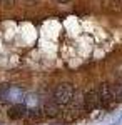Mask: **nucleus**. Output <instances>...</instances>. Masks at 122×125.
<instances>
[{
    "label": "nucleus",
    "instance_id": "obj_1",
    "mask_svg": "<svg viewBox=\"0 0 122 125\" xmlns=\"http://www.w3.org/2000/svg\"><path fill=\"white\" fill-rule=\"evenodd\" d=\"M74 98V87L70 83H60L54 92V102L57 105H67Z\"/></svg>",
    "mask_w": 122,
    "mask_h": 125
},
{
    "label": "nucleus",
    "instance_id": "obj_2",
    "mask_svg": "<svg viewBox=\"0 0 122 125\" xmlns=\"http://www.w3.org/2000/svg\"><path fill=\"white\" fill-rule=\"evenodd\" d=\"M84 107L89 110V112L97 110V108L102 107V100H100V95H99V90H97V88L85 94V97H84Z\"/></svg>",
    "mask_w": 122,
    "mask_h": 125
},
{
    "label": "nucleus",
    "instance_id": "obj_3",
    "mask_svg": "<svg viewBox=\"0 0 122 125\" xmlns=\"http://www.w3.org/2000/svg\"><path fill=\"white\" fill-rule=\"evenodd\" d=\"M25 98V92L20 88V87H9V92H7V97L5 100H9L12 104H22V100Z\"/></svg>",
    "mask_w": 122,
    "mask_h": 125
},
{
    "label": "nucleus",
    "instance_id": "obj_4",
    "mask_svg": "<svg viewBox=\"0 0 122 125\" xmlns=\"http://www.w3.org/2000/svg\"><path fill=\"white\" fill-rule=\"evenodd\" d=\"M7 115L12 120L24 118V117L27 115V105H24V104H12V107H10L9 112H7Z\"/></svg>",
    "mask_w": 122,
    "mask_h": 125
},
{
    "label": "nucleus",
    "instance_id": "obj_5",
    "mask_svg": "<svg viewBox=\"0 0 122 125\" xmlns=\"http://www.w3.org/2000/svg\"><path fill=\"white\" fill-rule=\"evenodd\" d=\"M97 90H99V95H100V100H102V107H105L107 104H110V102L114 100V92H112V88H110L109 85L102 83Z\"/></svg>",
    "mask_w": 122,
    "mask_h": 125
},
{
    "label": "nucleus",
    "instance_id": "obj_6",
    "mask_svg": "<svg viewBox=\"0 0 122 125\" xmlns=\"http://www.w3.org/2000/svg\"><path fill=\"white\" fill-rule=\"evenodd\" d=\"M44 112H45V115H49V117H57L59 115V105H57L55 102H49V104H45V107H44Z\"/></svg>",
    "mask_w": 122,
    "mask_h": 125
},
{
    "label": "nucleus",
    "instance_id": "obj_7",
    "mask_svg": "<svg viewBox=\"0 0 122 125\" xmlns=\"http://www.w3.org/2000/svg\"><path fill=\"white\" fill-rule=\"evenodd\" d=\"M27 117L30 122H38L42 118V110H37V108H27Z\"/></svg>",
    "mask_w": 122,
    "mask_h": 125
},
{
    "label": "nucleus",
    "instance_id": "obj_8",
    "mask_svg": "<svg viewBox=\"0 0 122 125\" xmlns=\"http://www.w3.org/2000/svg\"><path fill=\"white\" fill-rule=\"evenodd\" d=\"M80 115V112H77V107H70L64 112V118L65 120H75L77 117Z\"/></svg>",
    "mask_w": 122,
    "mask_h": 125
},
{
    "label": "nucleus",
    "instance_id": "obj_9",
    "mask_svg": "<svg viewBox=\"0 0 122 125\" xmlns=\"http://www.w3.org/2000/svg\"><path fill=\"white\" fill-rule=\"evenodd\" d=\"M9 87L7 83H0V100L5 102V97H7V92H9Z\"/></svg>",
    "mask_w": 122,
    "mask_h": 125
},
{
    "label": "nucleus",
    "instance_id": "obj_10",
    "mask_svg": "<svg viewBox=\"0 0 122 125\" xmlns=\"http://www.w3.org/2000/svg\"><path fill=\"white\" fill-rule=\"evenodd\" d=\"M60 3H67V2H70V0H59Z\"/></svg>",
    "mask_w": 122,
    "mask_h": 125
},
{
    "label": "nucleus",
    "instance_id": "obj_11",
    "mask_svg": "<svg viewBox=\"0 0 122 125\" xmlns=\"http://www.w3.org/2000/svg\"><path fill=\"white\" fill-rule=\"evenodd\" d=\"M119 122H121V124H122V115H121V117H119Z\"/></svg>",
    "mask_w": 122,
    "mask_h": 125
}]
</instances>
